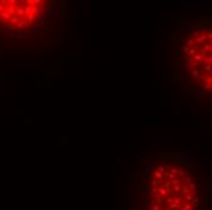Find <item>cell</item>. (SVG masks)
I'll return each mask as SVG.
<instances>
[{"label":"cell","instance_id":"6da1fadb","mask_svg":"<svg viewBox=\"0 0 212 210\" xmlns=\"http://www.w3.org/2000/svg\"><path fill=\"white\" fill-rule=\"evenodd\" d=\"M140 193L143 210H201L200 173L182 152H158L141 169Z\"/></svg>","mask_w":212,"mask_h":210},{"label":"cell","instance_id":"7a4b0ae2","mask_svg":"<svg viewBox=\"0 0 212 210\" xmlns=\"http://www.w3.org/2000/svg\"><path fill=\"white\" fill-rule=\"evenodd\" d=\"M174 42L175 74L182 91L196 102H212V17L184 22Z\"/></svg>","mask_w":212,"mask_h":210},{"label":"cell","instance_id":"3957f363","mask_svg":"<svg viewBox=\"0 0 212 210\" xmlns=\"http://www.w3.org/2000/svg\"><path fill=\"white\" fill-rule=\"evenodd\" d=\"M46 0H0V29L28 33L42 27L51 13Z\"/></svg>","mask_w":212,"mask_h":210}]
</instances>
